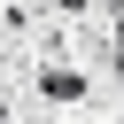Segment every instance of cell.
I'll return each mask as SVG.
<instances>
[{
    "instance_id": "6da1fadb",
    "label": "cell",
    "mask_w": 124,
    "mask_h": 124,
    "mask_svg": "<svg viewBox=\"0 0 124 124\" xmlns=\"http://www.w3.org/2000/svg\"><path fill=\"white\" fill-rule=\"evenodd\" d=\"M39 93H46V101H78V93H85V78H78V70H46V78H39Z\"/></svg>"
},
{
    "instance_id": "7a4b0ae2",
    "label": "cell",
    "mask_w": 124,
    "mask_h": 124,
    "mask_svg": "<svg viewBox=\"0 0 124 124\" xmlns=\"http://www.w3.org/2000/svg\"><path fill=\"white\" fill-rule=\"evenodd\" d=\"M54 8H62V16H85V0H54Z\"/></svg>"
},
{
    "instance_id": "3957f363",
    "label": "cell",
    "mask_w": 124,
    "mask_h": 124,
    "mask_svg": "<svg viewBox=\"0 0 124 124\" xmlns=\"http://www.w3.org/2000/svg\"><path fill=\"white\" fill-rule=\"evenodd\" d=\"M0 124H16V116H8V101H0Z\"/></svg>"
}]
</instances>
